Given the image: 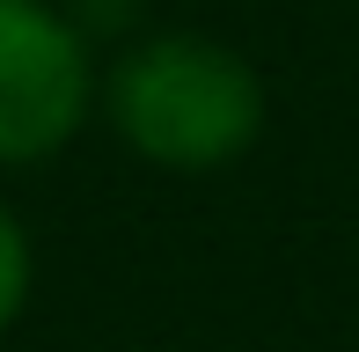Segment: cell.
<instances>
[{"label": "cell", "instance_id": "cell-1", "mask_svg": "<svg viewBox=\"0 0 359 352\" xmlns=\"http://www.w3.org/2000/svg\"><path fill=\"white\" fill-rule=\"evenodd\" d=\"M110 125L161 169H227L264 133V81L220 37H147L110 67Z\"/></svg>", "mask_w": 359, "mask_h": 352}, {"label": "cell", "instance_id": "cell-2", "mask_svg": "<svg viewBox=\"0 0 359 352\" xmlns=\"http://www.w3.org/2000/svg\"><path fill=\"white\" fill-rule=\"evenodd\" d=\"M95 103L88 44L44 0H0V162H44Z\"/></svg>", "mask_w": 359, "mask_h": 352}, {"label": "cell", "instance_id": "cell-3", "mask_svg": "<svg viewBox=\"0 0 359 352\" xmlns=\"http://www.w3.org/2000/svg\"><path fill=\"white\" fill-rule=\"evenodd\" d=\"M22 301H29V235H22V220L0 205V330L22 316Z\"/></svg>", "mask_w": 359, "mask_h": 352}]
</instances>
